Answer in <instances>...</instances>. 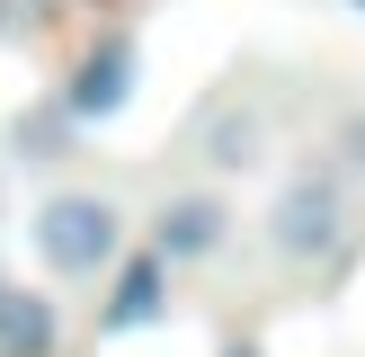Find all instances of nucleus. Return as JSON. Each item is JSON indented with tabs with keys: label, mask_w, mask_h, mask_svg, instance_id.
Returning a JSON list of instances; mask_svg holds the SVG:
<instances>
[{
	"label": "nucleus",
	"mask_w": 365,
	"mask_h": 357,
	"mask_svg": "<svg viewBox=\"0 0 365 357\" xmlns=\"http://www.w3.org/2000/svg\"><path fill=\"white\" fill-rule=\"evenodd\" d=\"M116 206L107 196H53L45 214H36V259L53 268V277H89V268L116 259Z\"/></svg>",
	"instance_id": "f257e3e1"
},
{
	"label": "nucleus",
	"mask_w": 365,
	"mask_h": 357,
	"mask_svg": "<svg viewBox=\"0 0 365 357\" xmlns=\"http://www.w3.org/2000/svg\"><path fill=\"white\" fill-rule=\"evenodd\" d=\"M330 241H339V196L321 188V178L285 188L277 196V250H285V259H321Z\"/></svg>",
	"instance_id": "f03ea898"
},
{
	"label": "nucleus",
	"mask_w": 365,
	"mask_h": 357,
	"mask_svg": "<svg viewBox=\"0 0 365 357\" xmlns=\"http://www.w3.org/2000/svg\"><path fill=\"white\" fill-rule=\"evenodd\" d=\"M125 81H134V45L107 36V45L71 71V116H116V107H125Z\"/></svg>",
	"instance_id": "7ed1b4c3"
},
{
	"label": "nucleus",
	"mask_w": 365,
	"mask_h": 357,
	"mask_svg": "<svg viewBox=\"0 0 365 357\" xmlns=\"http://www.w3.org/2000/svg\"><path fill=\"white\" fill-rule=\"evenodd\" d=\"M0 357H53V303L27 286H0Z\"/></svg>",
	"instance_id": "20e7f679"
},
{
	"label": "nucleus",
	"mask_w": 365,
	"mask_h": 357,
	"mask_svg": "<svg viewBox=\"0 0 365 357\" xmlns=\"http://www.w3.org/2000/svg\"><path fill=\"white\" fill-rule=\"evenodd\" d=\"M214 241H223V206L214 196H178L160 214V259H205Z\"/></svg>",
	"instance_id": "39448f33"
},
{
	"label": "nucleus",
	"mask_w": 365,
	"mask_h": 357,
	"mask_svg": "<svg viewBox=\"0 0 365 357\" xmlns=\"http://www.w3.org/2000/svg\"><path fill=\"white\" fill-rule=\"evenodd\" d=\"M160 268H170V259L152 250V259H134V268L116 277V303H107V331H143V321L160 313Z\"/></svg>",
	"instance_id": "423d86ee"
},
{
	"label": "nucleus",
	"mask_w": 365,
	"mask_h": 357,
	"mask_svg": "<svg viewBox=\"0 0 365 357\" xmlns=\"http://www.w3.org/2000/svg\"><path fill=\"white\" fill-rule=\"evenodd\" d=\"M250 143H259V125H214V152H223L232 170H241V161H250Z\"/></svg>",
	"instance_id": "0eeeda50"
},
{
	"label": "nucleus",
	"mask_w": 365,
	"mask_h": 357,
	"mask_svg": "<svg viewBox=\"0 0 365 357\" xmlns=\"http://www.w3.org/2000/svg\"><path fill=\"white\" fill-rule=\"evenodd\" d=\"M356 9H365V0H356Z\"/></svg>",
	"instance_id": "6e6552de"
}]
</instances>
